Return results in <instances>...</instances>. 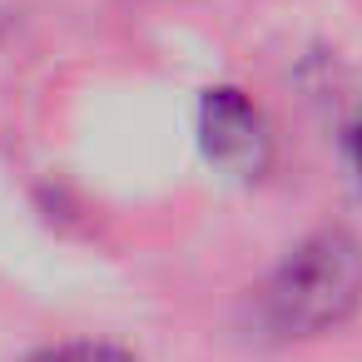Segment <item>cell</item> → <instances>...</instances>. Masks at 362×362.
Here are the masks:
<instances>
[{"label": "cell", "mask_w": 362, "mask_h": 362, "mask_svg": "<svg viewBox=\"0 0 362 362\" xmlns=\"http://www.w3.org/2000/svg\"><path fill=\"white\" fill-rule=\"evenodd\" d=\"M362 308V238L347 228L308 233L283 253L258 293V317L273 337H322Z\"/></svg>", "instance_id": "6da1fadb"}, {"label": "cell", "mask_w": 362, "mask_h": 362, "mask_svg": "<svg viewBox=\"0 0 362 362\" xmlns=\"http://www.w3.org/2000/svg\"><path fill=\"white\" fill-rule=\"evenodd\" d=\"M199 149L228 179H258L273 159V139H268V124H263L258 105L233 85L204 90V100H199Z\"/></svg>", "instance_id": "7a4b0ae2"}, {"label": "cell", "mask_w": 362, "mask_h": 362, "mask_svg": "<svg viewBox=\"0 0 362 362\" xmlns=\"http://www.w3.org/2000/svg\"><path fill=\"white\" fill-rule=\"evenodd\" d=\"M30 362H139V357L119 342H105V337H75V342L40 347Z\"/></svg>", "instance_id": "3957f363"}, {"label": "cell", "mask_w": 362, "mask_h": 362, "mask_svg": "<svg viewBox=\"0 0 362 362\" xmlns=\"http://www.w3.org/2000/svg\"><path fill=\"white\" fill-rule=\"evenodd\" d=\"M342 154H347V169H352V179L362 189V115H352L342 124Z\"/></svg>", "instance_id": "277c9868"}]
</instances>
